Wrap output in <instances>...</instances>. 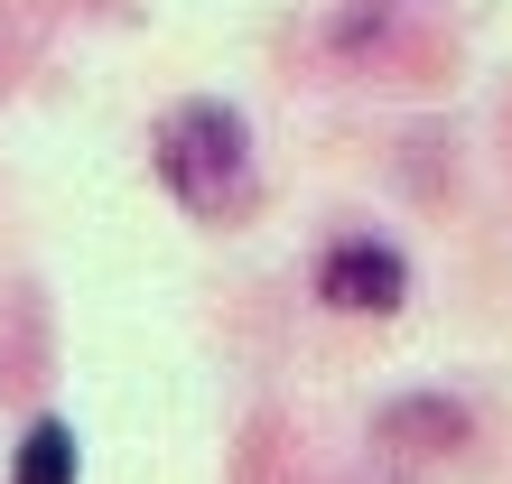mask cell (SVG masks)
<instances>
[{"mask_svg": "<svg viewBox=\"0 0 512 484\" xmlns=\"http://www.w3.org/2000/svg\"><path fill=\"white\" fill-rule=\"evenodd\" d=\"M159 187L187 215H243L252 196V131L224 103H177L159 112Z\"/></svg>", "mask_w": 512, "mask_h": 484, "instance_id": "1", "label": "cell"}, {"mask_svg": "<svg viewBox=\"0 0 512 484\" xmlns=\"http://www.w3.org/2000/svg\"><path fill=\"white\" fill-rule=\"evenodd\" d=\"M317 298L345 308V317H391L410 298V261L391 252V242H373V233H345L336 252L317 261Z\"/></svg>", "mask_w": 512, "mask_h": 484, "instance_id": "2", "label": "cell"}, {"mask_svg": "<svg viewBox=\"0 0 512 484\" xmlns=\"http://www.w3.org/2000/svg\"><path fill=\"white\" fill-rule=\"evenodd\" d=\"M10 484H75V429L66 419H38L10 457Z\"/></svg>", "mask_w": 512, "mask_h": 484, "instance_id": "3", "label": "cell"}]
</instances>
